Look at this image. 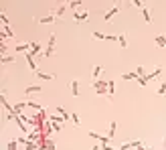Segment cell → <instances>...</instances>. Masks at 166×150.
Returning <instances> with one entry per match:
<instances>
[{"label": "cell", "instance_id": "obj_1", "mask_svg": "<svg viewBox=\"0 0 166 150\" xmlns=\"http://www.w3.org/2000/svg\"><path fill=\"white\" fill-rule=\"evenodd\" d=\"M55 39H57V35H51L49 37V45H47V49H45V53H43V57H51V55L55 53Z\"/></svg>", "mask_w": 166, "mask_h": 150}, {"label": "cell", "instance_id": "obj_2", "mask_svg": "<svg viewBox=\"0 0 166 150\" xmlns=\"http://www.w3.org/2000/svg\"><path fill=\"white\" fill-rule=\"evenodd\" d=\"M91 16V12H87V10H81V12H75L73 14V23H85V20Z\"/></svg>", "mask_w": 166, "mask_h": 150}, {"label": "cell", "instance_id": "obj_3", "mask_svg": "<svg viewBox=\"0 0 166 150\" xmlns=\"http://www.w3.org/2000/svg\"><path fill=\"white\" fill-rule=\"evenodd\" d=\"M103 65H93V69H91V79L93 81H97V79H101V75H103Z\"/></svg>", "mask_w": 166, "mask_h": 150}, {"label": "cell", "instance_id": "obj_4", "mask_svg": "<svg viewBox=\"0 0 166 150\" xmlns=\"http://www.w3.org/2000/svg\"><path fill=\"white\" fill-rule=\"evenodd\" d=\"M120 6H122V4L118 2L116 6H113L112 10H109V12H105V14H103V20H105V23H112V20H113V16H116V14H118V10H120Z\"/></svg>", "mask_w": 166, "mask_h": 150}, {"label": "cell", "instance_id": "obj_5", "mask_svg": "<svg viewBox=\"0 0 166 150\" xmlns=\"http://www.w3.org/2000/svg\"><path fill=\"white\" fill-rule=\"evenodd\" d=\"M57 16H53V14H47V16H41V18H39V23L41 24H53V23H57Z\"/></svg>", "mask_w": 166, "mask_h": 150}, {"label": "cell", "instance_id": "obj_6", "mask_svg": "<svg viewBox=\"0 0 166 150\" xmlns=\"http://www.w3.org/2000/svg\"><path fill=\"white\" fill-rule=\"evenodd\" d=\"M16 53H28L31 51V43H18V45L14 47Z\"/></svg>", "mask_w": 166, "mask_h": 150}, {"label": "cell", "instance_id": "obj_7", "mask_svg": "<svg viewBox=\"0 0 166 150\" xmlns=\"http://www.w3.org/2000/svg\"><path fill=\"white\" fill-rule=\"evenodd\" d=\"M43 87L41 85H27V89H24V96H31V93H41Z\"/></svg>", "mask_w": 166, "mask_h": 150}, {"label": "cell", "instance_id": "obj_8", "mask_svg": "<svg viewBox=\"0 0 166 150\" xmlns=\"http://www.w3.org/2000/svg\"><path fill=\"white\" fill-rule=\"evenodd\" d=\"M142 18H144V23H146V24H152V12H150V8H146V6L142 8Z\"/></svg>", "mask_w": 166, "mask_h": 150}, {"label": "cell", "instance_id": "obj_9", "mask_svg": "<svg viewBox=\"0 0 166 150\" xmlns=\"http://www.w3.org/2000/svg\"><path fill=\"white\" fill-rule=\"evenodd\" d=\"M118 43H120V47H126L130 45V39H128V33H122V35H118Z\"/></svg>", "mask_w": 166, "mask_h": 150}, {"label": "cell", "instance_id": "obj_10", "mask_svg": "<svg viewBox=\"0 0 166 150\" xmlns=\"http://www.w3.org/2000/svg\"><path fill=\"white\" fill-rule=\"evenodd\" d=\"M31 53H33V55H41V53H45V51H43V47H41L37 41H33V43H31Z\"/></svg>", "mask_w": 166, "mask_h": 150}, {"label": "cell", "instance_id": "obj_11", "mask_svg": "<svg viewBox=\"0 0 166 150\" xmlns=\"http://www.w3.org/2000/svg\"><path fill=\"white\" fill-rule=\"evenodd\" d=\"M71 96H73V97L79 96V79H73V81H71Z\"/></svg>", "mask_w": 166, "mask_h": 150}, {"label": "cell", "instance_id": "obj_12", "mask_svg": "<svg viewBox=\"0 0 166 150\" xmlns=\"http://www.w3.org/2000/svg\"><path fill=\"white\" fill-rule=\"evenodd\" d=\"M108 93H109V100H113V93H116V81L108 79Z\"/></svg>", "mask_w": 166, "mask_h": 150}, {"label": "cell", "instance_id": "obj_13", "mask_svg": "<svg viewBox=\"0 0 166 150\" xmlns=\"http://www.w3.org/2000/svg\"><path fill=\"white\" fill-rule=\"evenodd\" d=\"M160 75H162V67H156L152 73H148V75H146V79L150 81V79H156V77H160Z\"/></svg>", "mask_w": 166, "mask_h": 150}, {"label": "cell", "instance_id": "obj_14", "mask_svg": "<svg viewBox=\"0 0 166 150\" xmlns=\"http://www.w3.org/2000/svg\"><path fill=\"white\" fill-rule=\"evenodd\" d=\"M154 43H156L158 47H162V49H166V37H164V35H156V37H154Z\"/></svg>", "mask_w": 166, "mask_h": 150}, {"label": "cell", "instance_id": "obj_15", "mask_svg": "<svg viewBox=\"0 0 166 150\" xmlns=\"http://www.w3.org/2000/svg\"><path fill=\"white\" fill-rule=\"evenodd\" d=\"M120 79H126V81H132V79H136V81H138V79H140V75L136 73V71H132V73H124V75L120 77Z\"/></svg>", "mask_w": 166, "mask_h": 150}, {"label": "cell", "instance_id": "obj_16", "mask_svg": "<svg viewBox=\"0 0 166 150\" xmlns=\"http://www.w3.org/2000/svg\"><path fill=\"white\" fill-rule=\"evenodd\" d=\"M71 122L75 124V128H81V118H79L77 112H71Z\"/></svg>", "mask_w": 166, "mask_h": 150}, {"label": "cell", "instance_id": "obj_17", "mask_svg": "<svg viewBox=\"0 0 166 150\" xmlns=\"http://www.w3.org/2000/svg\"><path fill=\"white\" fill-rule=\"evenodd\" d=\"M57 112H59V116H61L63 120H69V118H71V114L67 112V110L63 108V106H57Z\"/></svg>", "mask_w": 166, "mask_h": 150}, {"label": "cell", "instance_id": "obj_18", "mask_svg": "<svg viewBox=\"0 0 166 150\" xmlns=\"http://www.w3.org/2000/svg\"><path fill=\"white\" fill-rule=\"evenodd\" d=\"M156 96H160V97L166 96V81H162V83L158 85V89H156Z\"/></svg>", "mask_w": 166, "mask_h": 150}, {"label": "cell", "instance_id": "obj_19", "mask_svg": "<svg viewBox=\"0 0 166 150\" xmlns=\"http://www.w3.org/2000/svg\"><path fill=\"white\" fill-rule=\"evenodd\" d=\"M37 79H55V75L53 73H43V71H37Z\"/></svg>", "mask_w": 166, "mask_h": 150}, {"label": "cell", "instance_id": "obj_20", "mask_svg": "<svg viewBox=\"0 0 166 150\" xmlns=\"http://www.w3.org/2000/svg\"><path fill=\"white\" fill-rule=\"evenodd\" d=\"M116 128H118V122L116 120H112V124H109V132H108V138L112 140V136L116 134Z\"/></svg>", "mask_w": 166, "mask_h": 150}, {"label": "cell", "instance_id": "obj_21", "mask_svg": "<svg viewBox=\"0 0 166 150\" xmlns=\"http://www.w3.org/2000/svg\"><path fill=\"white\" fill-rule=\"evenodd\" d=\"M27 106H28V101H20V104H16V106H14V110H16V114H23V110H24V108H27Z\"/></svg>", "mask_w": 166, "mask_h": 150}, {"label": "cell", "instance_id": "obj_22", "mask_svg": "<svg viewBox=\"0 0 166 150\" xmlns=\"http://www.w3.org/2000/svg\"><path fill=\"white\" fill-rule=\"evenodd\" d=\"M27 101H28V108H33V110H39V112H43V110H45L43 106H39L37 101H33V100H27Z\"/></svg>", "mask_w": 166, "mask_h": 150}, {"label": "cell", "instance_id": "obj_23", "mask_svg": "<svg viewBox=\"0 0 166 150\" xmlns=\"http://www.w3.org/2000/svg\"><path fill=\"white\" fill-rule=\"evenodd\" d=\"M81 0H73V2H67V6H71V8H73V10H75V8H79V6H81Z\"/></svg>", "mask_w": 166, "mask_h": 150}, {"label": "cell", "instance_id": "obj_24", "mask_svg": "<svg viewBox=\"0 0 166 150\" xmlns=\"http://www.w3.org/2000/svg\"><path fill=\"white\" fill-rule=\"evenodd\" d=\"M8 63H14V57H12V55H10V57H8V55L2 57V65H8Z\"/></svg>", "mask_w": 166, "mask_h": 150}, {"label": "cell", "instance_id": "obj_25", "mask_svg": "<svg viewBox=\"0 0 166 150\" xmlns=\"http://www.w3.org/2000/svg\"><path fill=\"white\" fill-rule=\"evenodd\" d=\"M47 150H57V144L53 140H47Z\"/></svg>", "mask_w": 166, "mask_h": 150}, {"label": "cell", "instance_id": "obj_26", "mask_svg": "<svg viewBox=\"0 0 166 150\" xmlns=\"http://www.w3.org/2000/svg\"><path fill=\"white\" fill-rule=\"evenodd\" d=\"M136 73H138L140 77H146V75H148V73H146V69H144V67H142V65H140V67H138V69H136Z\"/></svg>", "mask_w": 166, "mask_h": 150}, {"label": "cell", "instance_id": "obj_27", "mask_svg": "<svg viewBox=\"0 0 166 150\" xmlns=\"http://www.w3.org/2000/svg\"><path fill=\"white\" fill-rule=\"evenodd\" d=\"M16 144H18V140H10L8 142V150H16Z\"/></svg>", "mask_w": 166, "mask_h": 150}, {"label": "cell", "instance_id": "obj_28", "mask_svg": "<svg viewBox=\"0 0 166 150\" xmlns=\"http://www.w3.org/2000/svg\"><path fill=\"white\" fill-rule=\"evenodd\" d=\"M132 4H134L136 8H140V10H142V8H144V2H142V0H134V2H132Z\"/></svg>", "mask_w": 166, "mask_h": 150}, {"label": "cell", "instance_id": "obj_29", "mask_svg": "<svg viewBox=\"0 0 166 150\" xmlns=\"http://www.w3.org/2000/svg\"><path fill=\"white\" fill-rule=\"evenodd\" d=\"M89 138H93V140H101V134H97V132H89Z\"/></svg>", "mask_w": 166, "mask_h": 150}, {"label": "cell", "instance_id": "obj_30", "mask_svg": "<svg viewBox=\"0 0 166 150\" xmlns=\"http://www.w3.org/2000/svg\"><path fill=\"white\" fill-rule=\"evenodd\" d=\"M138 83L142 85V87H146V85H148V79H146V77H140V79H138Z\"/></svg>", "mask_w": 166, "mask_h": 150}, {"label": "cell", "instance_id": "obj_31", "mask_svg": "<svg viewBox=\"0 0 166 150\" xmlns=\"http://www.w3.org/2000/svg\"><path fill=\"white\" fill-rule=\"evenodd\" d=\"M132 146H130V142H122L120 144V150H130Z\"/></svg>", "mask_w": 166, "mask_h": 150}, {"label": "cell", "instance_id": "obj_32", "mask_svg": "<svg viewBox=\"0 0 166 150\" xmlns=\"http://www.w3.org/2000/svg\"><path fill=\"white\" fill-rule=\"evenodd\" d=\"M101 150H120V148H113V146H109V144H101Z\"/></svg>", "mask_w": 166, "mask_h": 150}, {"label": "cell", "instance_id": "obj_33", "mask_svg": "<svg viewBox=\"0 0 166 150\" xmlns=\"http://www.w3.org/2000/svg\"><path fill=\"white\" fill-rule=\"evenodd\" d=\"M99 142H101V144H109V138H108V136H101Z\"/></svg>", "mask_w": 166, "mask_h": 150}, {"label": "cell", "instance_id": "obj_34", "mask_svg": "<svg viewBox=\"0 0 166 150\" xmlns=\"http://www.w3.org/2000/svg\"><path fill=\"white\" fill-rule=\"evenodd\" d=\"M101 146H97V144H95V146H91V150H99Z\"/></svg>", "mask_w": 166, "mask_h": 150}, {"label": "cell", "instance_id": "obj_35", "mask_svg": "<svg viewBox=\"0 0 166 150\" xmlns=\"http://www.w3.org/2000/svg\"><path fill=\"white\" fill-rule=\"evenodd\" d=\"M164 144H166V138H164Z\"/></svg>", "mask_w": 166, "mask_h": 150}]
</instances>
